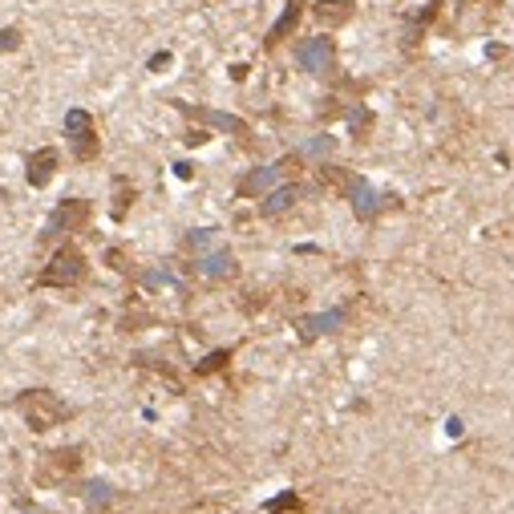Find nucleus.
<instances>
[{"label": "nucleus", "instance_id": "obj_13", "mask_svg": "<svg viewBox=\"0 0 514 514\" xmlns=\"http://www.w3.org/2000/svg\"><path fill=\"white\" fill-rule=\"evenodd\" d=\"M312 13H316L320 24H332V28H336V24H345L352 13H356V0H320Z\"/></svg>", "mask_w": 514, "mask_h": 514}, {"label": "nucleus", "instance_id": "obj_22", "mask_svg": "<svg viewBox=\"0 0 514 514\" xmlns=\"http://www.w3.org/2000/svg\"><path fill=\"white\" fill-rule=\"evenodd\" d=\"M288 506H296V498H292V494H288V498H276V502H272V511H288Z\"/></svg>", "mask_w": 514, "mask_h": 514}, {"label": "nucleus", "instance_id": "obj_15", "mask_svg": "<svg viewBox=\"0 0 514 514\" xmlns=\"http://www.w3.org/2000/svg\"><path fill=\"white\" fill-rule=\"evenodd\" d=\"M300 199V190L296 187H280V190H272L267 199H263V215H283V210L292 207Z\"/></svg>", "mask_w": 514, "mask_h": 514}, {"label": "nucleus", "instance_id": "obj_12", "mask_svg": "<svg viewBox=\"0 0 514 514\" xmlns=\"http://www.w3.org/2000/svg\"><path fill=\"white\" fill-rule=\"evenodd\" d=\"M45 478H69L73 470L81 466V449H53V454H45Z\"/></svg>", "mask_w": 514, "mask_h": 514}, {"label": "nucleus", "instance_id": "obj_17", "mask_svg": "<svg viewBox=\"0 0 514 514\" xmlns=\"http://www.w3.org/2000/svg\"><path fill=\"white\" fill-rule=\"evenodd\" d=\"M21 49V28H0V53H17Z\"/></svg>", "mask_w": 514, "mask_h": 514}, {"label": "nucleus", "instance_id": "obj_8", "mask_svg": "<svg viewBox=\"0 0 514 514\" xmlns=\"http://www.w3.org/2000/svg\"><path fill=\"white\" fill-rule=\"evenodd\" d=\"M179 110L190 117H199V122H207V126H215V130H223V134H247V122L235 114H223V110H199V106H183L179 101Z\"/></svg>", "mask_w": 514, "mask_h": 514}, {"label": "nucleus", "instance_id": "obj_10", "mask_svg": "<svg viewBox=\"0 0 514 514\" xmlns=\"http://www.w3.org/2000/svg\"><path fill=\"white\" fill-rule=\"evenodd\" d=\"M300 17H304V0H288L283 13H280V21L272 24V33H267V49H276L283 37H292L296 24H300Z\"/></svg>", "mask_w": 514, "mask_h": 514}, {"label": "nucleus", "instance_id": "obj_24", "mask_svg": "<svg viewBox=\"0 0 514 514\" xmlns=\"http://www.w3.org/2000/svg\"><path fill=\"white\" fill-rule=\"evenodd\" d=\"M0 199H4V187H0Z\"/></svg>", "mask_w": 514, "mask_h": 514}, {"label": "nucleus", "instance_id": "obj_3", "mask_svg": "<svg viewBox=\"0 0 514 514\" xmlns=\"http://www.w3.org/2000/svg\"><path fill=\"white\" fill-rule=\"evenodd\" d=\"M65 134H69V142H73L77 163H94V158H97L94 117L85 114V110H69V114H65Z\"/></svg>", "mask_w": 514, "mask_h": 514}, {"label": "nucleus", "instance_id": "obj_5", "mask_svg": "<svg viewBox=\"0 0 514 514\" xmlns=\"http://www.w3.org/2000/svg\"><path fill=\"white\" fill-rule=\"evenodd\" d=\"M90 219V203L85 199H61L53 207V219H49V235H69L77 227H85Z\"/></svg>", "mask_w": 514, "mask_h": 514}, {"label": "nucleus", "instance_id": "obj_1", "mask_svg": "<svg viewBox=\"0 0 514 514\" xmlns=\"http://www.w3.org/2000/svg\"><path fill=\"white\" fill-rule=\"evenodd\" d=\"M17 409L24 413V421H28L33 429H49V425H61V421L73 417V405H65V401L57 397V393H49V389H28V393H21Z\"/></svg>", "mask_w": 514, "mask_h": 514}, {"label": "nucleus", "instance_id": "obj_23", "mask_svg": "<svg viewBox=\"0 0 514 514\" xmlns=\"http://www.w3.org/2000/svg\"><path fill=\"white\" fill-rule=\"evenodd\" d=\"M24 514H45V511H37V506H24Z\"/></svg>", "mask_w": 514, "mask_h": 514}, {"label": "nucleus", "instance_id": "obj_11", "mask_svg": "<svg viewBox=\"0 0 514 514\" xmlns=\"http://www.w3.org/2000/svg\"><path fill=\"white\" fill-rule=\"evenodd\" d=\"M199 272L207 276V280H235V272H239V263H235L231 251H210V256H203V263H199Z\"/></svg>", "mask_w": 514, "mask_h": 514}, {"label": "nucleus", "instance_id": "obj_14", "mask_svg": "<svg viewBox=\"0 0 514 514\" xmlns=\"http://www.w3.org/2000/svg\"><path fill=\"white\" fill-rule=\"evenodd\" d=\"M345 324V312H324V316H308L304 324V336L312 340V336H324V332H332V328H340Z\"/></svg>", "mask_w": 514, "mask_h": 514}, {"label": "nucleus", "instance_id": "obj_2", "mask_svg": "<svg viewBox=\"0 0 514 514\" xmlns=\"http://www.w3.org/2000/svg\"><path fill=\"white\" fill-rule=\"evenodd\" d=\"M85 280V256L77 247H61L57 256L49 259V267L41 272V288H73Z\"/></svg>", "mask_w": 514, "mask_h": 514}, {"label": "nucleus", "instance_id": "obj_19", "mask_svg": "<svg viewBox=\"0 0 514 514\" xmlns=\"http://www.w3.org/2000/svg\"><path fill=\"white\" fill-rule=\"evenodd\" d=\"M126 207H130V187H126V183H117V199H114V215H117V219L126 215Z\"/></svg>", "mask_w": 514, "mask_h": 514}, {"label": "nucleus", "instance_id": "obj_20", "mask_svg": "<svg viewBox=\"0 0 514 514\" xmlns=\"http://www.w3.org/2000/svg\"><path fill=\"white\" fill-rule=\"evenodd\" d=\"M90 502H97V506L110 502V486H106V482H90Z\"/></svg>", "mask_w": 514, "mask_h": 514}, {"label": "nucleus", "instance_id": "obj_9", "mask_svg": "<svg viewBox=\"0 0 514 514\" xmlns=\"http://www.w3.org/2000/svg\"><path fill=\"white\" fill-rule=\"evenodd\" d=\"M28 187H49L53 174H57V150L53 146H41L37 154H28Z\"/></svg>", "mask_w": 514, "mask_h": 514}, {"label": "nucleus", "instance_id": "obj_6", "mask_svg": "<svg viewBox=\"0 0 514 514\" xmlns=\"http://www.w3.org/2000/svg\"><path fill=\"white\" fill-rule=\"evenodd\" d=\"M345 194H349L352 210H356V219H376V210H381V194H376L365 179H356V174H349L345 179Z\"/></svg>", "mask_w": 514, "mask_h": 514}, {"label": "nucleus", "instance_id": "obj_21", "mask_svg": "<svg viewBox=\"0 0 514 514\" xmlns=\"http://www.w3.org/2000/svg\"><path fill=\"white\" fill-rule=\"evenodd\" d=\"M227 365V352H215V356H207L203 365H199V373H215V369H223Z\"/></svg>", "mask_w": 514, "mask_h": 514}, {"label": "nucleus", "instance_id": "obj_16", "mask_svg": "<svg viewBox=\"0 0 514 514\" xmlns=\"http://www.w3.org/2000/svg\"><path fill=\"white\" fill-rule=\"evenodd\" d=\"M187 247L190 251H207V247H215V231H207V227H203V231H190Z\"/></svg>", "mask_w": 514, "mask_h": 514}, {"label": "nucleus", "instance_id": "obj_18", "mask_svg": "<svg viewBox=\"0 0 514 514\" xmlns=\"http://www.w3.org/2000/svg\"><path fill=\"white\" fill-rule=\"evenodd\" d=\"M304 154H308V158H328V154H332V138H316V142H308Z\"/></svg>", "mask_w": 514, "mask_h": 514}, {"label": "nucleus", "instance_id": "obj_7", "mask_svg": "<svg viewBox=\"0 0 514 514\" xmlns=\"http://www.w3.org/2000/svg\"><path fill=\"white\" fill-rule=\"evenodd\" d=\"M288 166H292V163L259 166L256 174H247V179L239 183V194H243V199H256V194H267V190H272V187H276V183L283 179V170H288Z\"/></svg>", "mask_w": 514, "mask_h": 514}, {"label": "nucleus", "instance_id": "obj_4", "mask_svg": "<svg viewBox=\"0 0 514 514\" xmlns=\"http://www.w3.org/2000/svg\"><path fill=\"white\" fill-rule=\"evenodd\" d=\"M296 61H300V69L316 73V77L328 73V69H332V61H336V45H332V37H308V41H300Z\"/></svg>", "mask_w": 514, "mask_h": 514}]
</instances>
